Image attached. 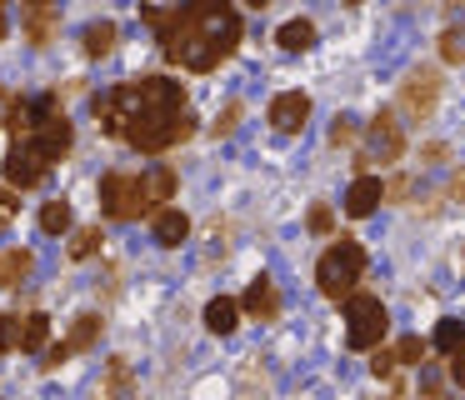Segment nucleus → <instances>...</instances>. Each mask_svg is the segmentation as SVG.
Instances as JSON below:
<instances>
[{
	"label": "nucleus",
	"instance_id": "1",
	"mask_svg": "<svg viewBox=\"0 0 465 400\" xmlns=\"http://www.w3.org/2000/svg\"><path fill=\"white\" fill-rule=\"evenodd\" d=\"M95 115H101L105 135L125 140V145L145 150V155L181 145L195 130L185 90L171 75H141V80H125V85L105 90V95H95Z\"/></svg>",
	"mask_w": 465,
	"mask_h": 400
},
{
	"label": "nucleus",
	"instance_id": "2",
	"mask_svg": "<svg viewBox=\"0 0 465 400\" xmlns=\"http://www.w3.org/2000/svg\"><path fill=\"white\" fill-rule=\"evenodd\" d=\"M145 20L155 25L165 60L185 70H215L241 45V15L231 0H185L175 10L145 5Z\"/></svg>",
	"mask_w": 465,
	"mask_h": 400
},
{
	"label": "nucleus",
	"instance_id": "3",
	"mask_svg": "<svg viewBox=\"0 0 465 400\" xmlns=\"http://www.w3.org/2000/svg\"><path fill=\"white\" fill-rule=\"evenodd\" d=\"M361 270H365V250L355 245V240H341V245H331L321 255V265H315V285H321L331 300H345L355 290V280H361Z\"/></svg>",
	"mask_w": 465,
	"mask_h": 400
},
{
	"label": "nucleus",
	"instance_id": "4",
	"mask_svg": "<svg viewBox=\"0 0 465 400\" xmlns=\"http://www.w3.org/2000/svg\"><path fill=\"white\" fill-rule=\"evenodd\" d=\"M385 305L375 295H351L345 300V345L351 350H375L385 340Z\"/></svg>",
	"mask_w": 465,
	"mask_h": 400
},
{
	"label": "nucleus",
	"instance_id": "5",
	"mask_svg": "<svg viewBox=\"0 0 465 400\" xmlns=\"http://www.w3.org/2000/svg\"><path fill=\"white\" fill-rule=\"evenodd\" d=\"M51 150L41 145L35 135H15V145L5 150V180H11L15 190H31L45 180V170H51Z\"/></svg>",
	"mask_w": 465,
	"mask_h": 400
},
{
	"label": "nucleus",
	"instance_id": "6",
	"mask_svg": "<svg viewBox=\"0 0 465 400\" xmlns=\"http://www.w3.org/2000/svg\"><path fill=\"white\" fill-rule=\"evenodd\" d=\"M435 105H440V75L425 65H415L411 75L401 80V110L405 120H430Z\"/></svg>",
	"mask_w": 465,
	"mask_h": 400
},
{
	"label": "nucleus",
	"instance_id": "7",
	"mask_svg": "<svg viewBox=\"0 0 465 400\" xmlns=\"http://www.w3.org/2000/svg\"><path fill=\"white\" fill-rule=\"evenodd\" d=\"M401 150H405V135H401V125H395V115H375L371 120V130H365V150H361V165H395L401 160Z\"/></svg>",
	"mask_w": 465,
	"mask_h": 400
},
{
	"label": "nucleus",
	"instance_id": "8",
	"mask_svg": "<svg viewBox=\"0 0 465 400\" xmlns=\"http://www.w3.org/2000/svg\"><path fill=\"white\" fill-rule=\"evenodd\" d=\"M101 205H105V215L111 220H135V215H145V200H141V180L135 175H105L101 180Z\"/></svg>",
	"mask_w": 465,
	"mask_h": 400
},
{
	"label": "nucleus",
	"instance_id": "9",
	"mask_svg": "<svg viewBox=\"0 0 465 400\" xmlns=\"http://www.w3.org/2000/svg\"><path fill=\"white\" fill-rule=\"evenodd\" d=\"M55 25H61L55 0H25L21 5V30H25V40H31L35 50H45L55 40Z\"/></svg>",
	"mask_w": 465,
	"mask_h": 400
},
{
	"label": "nucleus",
	"instance_id": "10",
	"mask_svg": "<svg viewBox=\"0 0 465 400\" xmlns=\"http://www.w3.org/2000/svg\"><path fill=\"white\" fill-rule=\"evenodd\" d=\"M305 120H311V100H305L301 90H285V95L271 100V125L281 130V135H295Z\"/></svg>",
	"mask_w": 465,
	"mask_h": 400
},
{
	"label": "nucleus",
	"instance_id": "11",
	"mask_svg": "<svg viewBox=\"0 0 465 400\" xmlns=\"http://www.w3.org/2000/svg\"><path fill=\"white\" fill-rule=\"evenodd\" d=\"M135 180H141V200H145V210L165 205V200L175 195V170H171V165H145V175H135Z\"/></svg>",
	"mask_w": 465,
	"mask_h": 400
},
{
	"label": "nucleus",
	"instance_id": "12",
	"mask_svg": "<svg viewBox=\"0 0 465 400\" xmlns=\"http://www.w3.org/2000/svg\"><path fill=\"white\" fill-rule=\"evenodd\" d=\"M245 310H251L255 320H271L275 310H281V290H275L271 275H255L251 290H245Z\"/></svg>",
	"mask_w": 465,
	"mask_h": 400
},
{
	"label": "nucleus",
	"instance_id": "13",
	"mask_svg": "<svg viewBox=\"0 0 465 400\" xmlns=\"http://www.w3.org/2000/svg\"><path fill=\"white\" fill-rule=\"evenodd\" d=\"M381 200H385V185H381L375 175H361V180L351 185V195H345V210H351V215H371Z\"/></svg>",
	"mask_w": 465,
	"mask_h": 400
},
{
	"label": "nucleus",
	"instance_id": "14",
	"mask_svg": "<svg viewBox=\"0 0 465 400\" xmlns=\"http://www.w3.org/2000/svg\"><path fill=\"white\" fill-rule=\"evenodd\" d=\"M185 235H191V220H185V210H155V245H185Z\"/></svg>",
	"mask_w": 465,
	"mask_h": 400
},
{
	"label": "nucleus",
	"instance_id": "15",
	"mask_svg": "<svg viewBox=\"0 0 465 400\" xmlns=\"http://www.w3.org/2000/svg\"><path fill=\"white\" fill-rule=\"evenodd\" d=\"M275 45H281V50H291V55H301V50H311V45H315V25H311L305 15L285 20V25L275 30Z\"/></svg>",
	"mask_w": 465,
	"mask_h": 400
},
{
	"label": "nucleus",
	"instance_id": "16",
	"mask_svg": "<svg viewBox=\"0 0 465 400\" xmlns=\"http://www.w3.org/2000/svg\"><path fill=\"white\" fill-rule=\"evenodd\" d=\"M115 40H121V30H115V20H95V25H85L81 45H85V55H91V60H105V55L115 50Z\"/></svg>",
	"mask_w": 465,
	"mask_h": 400
},
{
	"label": "nucleus",
	"instance_id": "17",
	"mask_svg": "<svg viewBox=\"0 0 465 400\" xmlns=\"http://www.w3.org/2000/svg\"><path fill=\"white\" fill-rule=\"evenodd\" d=\"M31 135L41 140L45 150H51V160H61L65 150H71V120H65V110H61V115H51L41 130H31Z\"/></svg>",
	"mask_w": 465,
	"mask_h": 400
},
{
	"label": "nucleus",
	"instance_id": "18",
	"mask_svg": "<svg viewBox=\"0 0 465 400\" xmlns=\"http://www.w3.org/2000/svg\"><path fill=\"white\" fill-rule=\"evenodd\" d=\"M235 315H241V305H235V300H225V295H215L211 305H205V330H211V335H231Z\"/></svg>",
	"mask_w": 465,
	"mask_h": 400
},
{
	"label": "nucleus",
	"instance_id": "19",
	"mask_svg": "<svg viewBox=\"0 0 465 400\" xmlns=\"http://www.w3.org/2000/svg\"><path fill=\"white\" fill-rule=\"evenodd\" d=\"M45 340H51V320H45L41 310H31V315L21 320V340H15V345L21 350H45Z\"/></svg>",
	"mask_w": 465,
	"mask_h": 400
},
{
	"label": "nucleus",
	"instance_id": "20",
	"mask_svg": "<svg viewBox=\"0 0 465 400\" xmlns=\"http://www.w3.org/2000/svg\"><path fill=\"white\" fill-rule=\"evenodd\" d=\"M435 350H440V355H460L465 350V325L460 320H440V325H435Z\"/></svg>",
	"mask_w": 465,
	"mask_h": 400
},
{
	"label": "nucleus",
	"instance_id": "21",
	"mask_svg": "<svg viewBox=\"0 0 465 400\" xmlns=\"http://www.w3.org/2000/svg\"><path fill=\"white\" fill-rule=\"evenodd\" d=\"M25 275H31V250H11L0 260V285H21Z\"/></svg>",
	"mask_w": 465,
	"mask_h": 400
},
{
	"label": "nucleus",
	"instance_id": "22",
	"mask_svg": "<svg viewBox=\"0 0 465 400\" xmlns=\"http://www.w3.org/2000/svg\"><path fill=\"white\" fill-rule=\"evenodd\" d=\"M95 340H101V315H81V320H75V330H71V340H65V345H71V355H75V350H91Z\"/></svg>",
	"mask_w": 465,
	"mask_h": 400
},
{
	"label": "nucleus",
	"instance_id": "23",
	"mask_svg": "<svg viewBox=\"0 0 465 400\" xmlns=\"http://www.w3.org/2000/svg\"><path fill=\"white\" fill-rule=\"evenodd\" d=\"M41 230L45 235H65V230H71V205H65V200H51V205L41 210Z\"/></svg>",
	"mask_w": 465,
	"mask_h": 400
},
{
	"label": "nucleus",
	"instance_id": "24",
	"mask_svg": "<svg viewBox=\"0 0 465 400\" xmlns=\"http://www.w3.org/2000/svg\"><path fill=\"white\" fill-rule=\"evenodd\" d=\"M440 55L450 60V65H460V60H465V25H450L440 35Z\"/></svg>",
	"mask_w": 465,
	"mask_h": 400
},
{
	"label": "nucleus",
	"instance_id": "25",
	"mask_svg": "<svg viewBox=\"0 0 465 400\" xmlns=\"http://www.w3.org/2000/svg\"><path fill=\"white\" fill-rule=\"evenodd\" d=\"M95 245H101V230H95V225H85V230H75L71 255H75V260H91V255H95Z\"/></svg>",
	"mask_w": 465,
	"mask_h": 400
},
{
	"label": "nucleus",
	"instance_id": "26",
	"mask_svg": "<svg viewBox=\"0 0 465 400\" xmlns=\"http://www.w3.org/2000/svg\"><path fill=\"white\" fill-rule=\"evenodd\" d=\"M15 340H21V320H15V315H0V355H5Z\"/></svg>",
	"mask_w": 465,
	"mask_h": 400
},
{
	"label": "nucleus",
	"instance_id": "27",
	"mask_svg": "<svg viewBox=\"0 0 465 400\" xmlns=\"http://www.w3.org/2000/svg\"><path fill=\"white\" fill-rule=\"evenodd\" d=\"M235 120H241V100H231V105L221 110V120H215V135H231Z\"/></svg>",
	"mask_w": 465,
	"mask_h": 400
},
{
	"label": "nucleus",
	"instance_id": "28",
	"mask_svg": "<svg viewBox=\"0 0 465 400\" xmlns=\"http://www.w3.org/2000/svg\"><path fill=\"white\" fill-rule=\"evenodd\" d=\"M15 110H21V95H11V90L0 85V125H11Z\"/></svg>",
	"mask_w": 465,
	"mask_h": 400
},
{
	"label": "nucleus",
	"instance_id": "29",
	"mask_svg": "<svg viewBox=\"0 0 465 400\" xmlns=\"http://www.w3.org/2000/svg\"><path fill=\"white\" fill-rule=\"evenodd\" d=\"M351 140H355V120H335V125H331V145H351Z\"/></svg>",
	"mask_w": 465,
	"mask_h": 400
},
{
	"label": "nucleus",
	"instance_id": "30",
	"mask_svg": "<svg viewBox=\"0 0 465 400\" xmlns=\"http://www.w3.org/2000/svg\"><path fill=\"white\" fill-rule=\"evenodd\" d=\"M331 225H335V215L325 205H315L311 210V230H315V235H331Z\"/></svg>",
	"mask_w": 465,
	"mask_h": 400
},
{
	"label": "nucleus",
	"instance_id": "31",
	"mask_svg": "<svg viewBox=\"0 0 465 400\" xmlns=\"http://www.w3.org/2000/svg\"><path fill=\"white\" fill-rule=\"evenodd\" d=\"M395 360H401V355H395V350H381V355L371 360V370H375V375L385 380V375H395Z\"/></svg>",
	"mask_w": 465,
	"mask_h": 400
},
{
	"label": "nucleus",
	"instance_id": "32",
	"mask_svg": "<svg viewBox=\"0 0 465 400\" xmlns=\"http://www.w3.org/2000/svg\"><path fill=\"white\" fill-rule=\"evenodd\" d=\"M15 210H21V205H15V195H11L5 185H0V225H11V220H15Z\"/></svg>",
	"mask_w": 465,
	"mask_h": 400
},
{
	"label": "nucleus",
	"instance_id": "33",
	"mask_svg": "<svg viewBox=\"0 0 465 400\" xmlns=\"http://www.w3.org/2000/svg\"><path fill=\"white\" fill-rule=\"evenodd\" d=\"M65 355H71V345H51V350H45V370L65 365Z\"/></svg>",
	"mask_w": 465,
	"mask_h": 400
},
{
	"label": "nucleus",
	"instance_id": "34",
	"mask_svg": "<svg viewBox=\"0 0 465 400\" xmlns=\"http://www.w3.org/2000/svg\"><path fill=\"white\" fill-rule=\"evenodd\" d=\"M420 340H401V350H395V355H401V360H420Z\"/></svg>",
	"mask_w": 465,
	"mask_h": 400
},
{
	"label": "nucleus",
	"instance_id": "35",
	"mask_svg": "<svg viewBox=\"0 0 465 400\" xmlns=\"http://www.w3.org/2000/svg\"><path fill=\"white\" fill-rule=\"evenodd\" d=\"M455 360V365H450V375H455V385H460L465 390V350H460V355H450Z\"/></svg>",
	"mask_w": 465,
	"mask_h": 400
},
{
	"label": "nucleus",
	"instance_id": "36",
	"mask_svg": "<svg viewBox=\"0 0 465 400\" xmlns=\"http://www.w3.org/2000/svg\"><path fill=\"white\" fill-rule=\"evenodd\" d=\"M450 15H455V20H465V0H450Z\"/></svg>",
	"mask_w": 465,
	"mask_h": 400
},
{
	"label": "nucleus",
	"instance_id": "37",
	"mask_svg": "<svg viewBox=\"0 0 465 400\" xmlns=\"http://www.w3.org/2000/svg\"><path fill=\"white\" fill-rule=\"evenodd\" d=\"M5 30H11V25H5V0H0V40H5Z\"/></svg>",
	"mask_w": 465,
	"mask_h": 400
},
{
	"label": "nucleus",
	"instance_id": "38",
	"mask_svg": "<svg viewBox=\"0 0 465 400\" xmlns=\"http://www.w3.org/2000/svg\"><path fill=\"white\" fill-rule=\"evenodd\" d=\"M245 5H265V0H245Z\"/></svg>",
	"mask_w": 465,
	"mask_h": 400
}]
</instances>
